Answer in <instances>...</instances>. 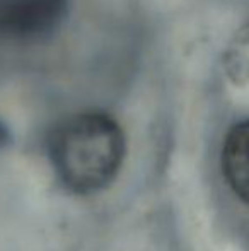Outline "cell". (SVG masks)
<instances>
[{
	"label": "cell",
	"mask_w": 249,
	"mask_h": 251,
	"mask_svg": "<svg viewBox=\"0 0 249 251\" xmlns=\"http://www.w3.org/2000/svg\"><path fill=\"white\" fill-rule=\"evenodd\" d=\"M123 157V130L104 113L70 116L50 139L51 166L63 186L77 195L106 188L116 178Z\"/></svg>",
	"instance_id": "cell-1"
},
{
	"label": "cell",
	"mask_w": 249,
	"mask_h": 251,
	"mask_svg": "<svg viewBox=\"0 0 249 251\" xmlns=\"http://www.w3.org/2000/svg\"><path fill=\"white\" fill-rule=\"evenodd\" d=\"M65 14L67 0H0V38H43L60 26Z\"/></svg>",
	"instance_id": "cell-2"
},
{
	"label": "cell",
	"mask_w": 249,
	"mask_h": 251,
	"mask_svg": "<svg viewBox=\"0 0 249 251\" xmlns=\"http://www.w3.org/2000/svg\"><path fill=\"white\" fill-rule=\"evenodd\" d=\"M222 173L232 192L249 203V120L227 132L222 146Z\"/></svg>",
	"instance_id": "cell-3"
},
{
	"label": "cell",
	"mask_w": 249,
	"mask_h": 251,
	"mask_svg": "<svg viewBox=\"0 0 249 251\" xmlns=\"http://www.w3.org/2000/svg\"><path fill=\"white\" fill-rule=\"evenodd\" d=\"M224 70L234 84H249V19L230 38L224 53Z\"/></svg>",
	"instance_id": "cell-4"
},
{
	"label": "cell",
	"mask_w": 249,
	"mask_h": 251,
	"mask_svg": "<svg viewBox=\"0 0 249 251\" xmlns=\"http://www.w3.org/2000/svg\"><path fill=\"white\" fill-rule=\"evenodd\" d=\"M7 140H9V132H7L5 126L0 123V147H2L3 144H7Z\"/></svg>",
	"instance_id": "cell-5"
}]
</instances>
